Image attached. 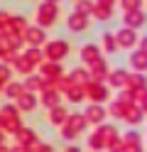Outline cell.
<instances>
[{"instance_id":"obj_1","label":"cell","mask_w":147,"mask_h":152,"mask_svg":"<svg viewBox=\"0 0 147 152\" xmlns=\"http://www.w3.org/2000/svg\"><path fill=\"white\" fill-rule=\"evenodd\" d=\"M83 96H88L96 106H101V103L108 98V91H105V86H101V83H93V81H88V83H83Z\"/></svg>"},{"instance_id":"obj_2","label":"cell","mask_w":147,"mask_h":152,"mask_svg":"<svg viewBox=\"0 0 147 152\" xmlns=\"http://www.w3.org/2000/svg\"><path fill=\"white\" fill-rule=\"evenodd\" d=\"M56 15H59V7H56V5L42 3V5H39V10H37V22H39V27H49V25L54 22Z\"/></svg>"},{"instance_id":"obj_3","label":"cell","mask_w":147,"mask_h":152,"mask_svg":"<svg viewBox=\"0 0 147 152\" xmlns=\"http://www.w3.org/2000/svg\"><path fill=\"white\" fill-rule=\"evenodd\" d=\"M69 54V42H49L47 44V49H44V56H49V61H61L64 56Z\"/></svg>"},{"instance_id":"obj_4","label":"cell","mask_w":147,"mask_h":152,"mask_svg":"<svg viewBox=\"0 0 147 152\" xmlns=\"http://www.w3.org/2000/svg\"><path fill=\"white\" fill-rule=\"evenodd\" d=\"M113 37H115V47H135L137 44V32L135 30H127V27L118 30Z\"/></svg>"},{"instance_id":"obj_5","label":"cell","mask_w":147,"mask_h":152,"mask_svg":"<svg viewBox=\"0 0 147 152\" xmlns=\"http://www.w3.org/2000/svg\"><path fill=\"white\" fill-rule=\"evenodd\" d=\"M105 115H108V110H105V108H101V106H96V103H91V106L86 108V113H83V120H86V123H93V125H101V123L105 120Z\"/></svg>"},{"instance_id":"obj_6","label":"cell","mask_w":147,"mask_h":152,"mask_svg":"<svg viewBox=\"0 0 147 152\" xmlns=\"http://www.w3.org/2000/svg\"><path fill=\"white\" fill-rule=\"evenodd\" d=\"M123 20H125L127 30H135V27H142L147 22V15H145V10H135V12H125Z\"/></svg>"},{"instance_id":"obj_7","label":"cell","mask_w":147,"mask_h":152,"mask_svg":"<svg viewBox=\"0 0 147 152\" xmlns=\"http://www.w3.org/2000/svg\"><path fill=\"white\" fill-rule=\"evenodd\" d=\"M44 37H47V34H44L42 27H25V39L32 44L34 49H39V44L44 42Z\"/></svg>"},{"instance_id":"obj_8","label":"cell","mask_w":147,"mask_h":152,"mask_svg":"<svg viewBox=\"0 0 147 152\" xmlns=\"http://www.w3.org/2000/svg\"><path fill=\"white\" fill-rule=\"evenodd\" d=\"M15 137H17V145H22V147H32L37 137H34V130H29V128H20L15 130Z\"/></svg>"},{"instance_id":"obj_9","label":"cell","mask_w":147,"mask_h":152,"mask_svg":"<svg viewBox=\"0 0 147 152\" xmlns=\"http://www.w3.org/2000/svg\"><path fill=\"white\" fill-rule=\"evenodd\" d=\"M42 69V74L47 76V81H56V79H61V64H56V61H47L39 66Z\"/></svg>"},{"instance_id":"obj_10","label":"cell","mask_w":147,"mask_h":152,"mask_svg":"<svg viewBox=\"0 0 147 152\" xmlns=\"http://www.w3.org/2000/svg\"><path fill=\"white\" fill-rule=\"evenodd\" d=\"M34 106H37V96H34V93H29V91H25L22 96L17 98V106L15 108L17 110H32Z\"/></svg>"},{"instance_id":"obj_11","label":"cell","mask_w":147,"mask_h":152,"mask_svg":"<svg viewBox=\"0 0 147 152\" xmlns=\"http://www.w3.org/2000/svg\"><path fill=\"white\" fill-rule=\"evenodd\" d=\"M88 76H91V79H88V81H101V79H105V76H108V66H105V61L103 59H98V61H93V69H91V74H88Z\"/></svg>"},{"instance_id":"obj_12","label":"cell","mask_w":147,"mask_h":152,"mask_svg":"<svg viewBox=\"0 0 147 152\" xmlns=\"http://www.w3.org/2000/svg\"><path fill=\"white\" fill-rule=\"evenodd\" d=\"M69 118V113L64 106H56V108H49V123H54V125H64Z\"/></svg>"},{"instance_id":"obj_13","label":"cell","mask_w":147,"mask_h":152,"mask_svg":"<svg viewBox=\"0 0 147 152\" xmlns=\"http://www.w3.org/2000/svg\"><path fill=\"white\" fill-rule=\"evenodd\" d=\"M64 128H69V130L76 135L78 130H83V128H86V120H83V115H78V113H71V115L66 118V125H64Z\"/></svg>"},{"instance_id":"obj_14","label":"cell","mask_w":147,"mask_h":152,"mask_svg":"<svg viewBox=\"0 0 147 152\" xmlns=\"http://www.w3.org/2000/svg\"><path fill=\"white\" fill-rule=\"evenodd\" d=\"M81 56H83V61L93 64V61L101 59V49H98V44H86L83 49H81Z\"/></svg>"},{"instance_id":"obj_15","label":"cell","mask_w":147,"mask_h":152,"mask_svg":"<svg viewBox=\"0 0 147 152\" xmlns=\"http://www.w3.org/2000/svg\"><path fill=\"white\" fill-rule=\"evenodd\" d=\"M86 27H88V17H86V15H78V12H74L71 17H69V30L78 32V30H86Z\"/></svg>"},{"instance_id":"obj_16","label":"cell","mask_w":147,"mask_h":152,"mask_svg":"<svg viewBox=\"0 0 147 152\" xmlns=\"http://www.w3.org/2000/svg\"><path fill=\"white\" fill-rule=\"evenodd\" d=\"M130 64H132V69H137V71H145L147 69V54L145 52H132L130 54Z\"/></svg>"},{"instance_id":"obj_17","label":"cell","mask_w":147,"mask_h":152,"mask_svg":"<svg viewBox=\"0 0 147 152\" xmlns=\"http://www.w3.org/2000/svg\"><path fill=\"white\" fill-rule=\"evenodd\" d=\"M42 103L49 106V108L61 106V103H59V91H44V93H42Z\"/></svg>"},{"instance_id":"obj_18","label":"cell","mask_w":147,"mask_h":152,"mask_svg":"<svg viewBox=\"0 0 147 152\" xmlns=\"http://www.w3.org/2000/svg\"><path fill=\"white\" fill-rule=\"evenodd\" d=\"M69 81H71V86H83V83H88V74L83 69H74Z\"/></svg>"},{"instance_id":"obj_19","label":"cell","mask_w":147,"mask_h":152,"mask_svg":"<svg viewBox=\"0 0 147 152\" xmlns=\"http://www.w3.org/2000/svg\"><path fill=\"white\" fill-rule=\"evenodd\" d=\"M125 86H132L135 91H145V86H147V81H145V76H140V74H135V76H127Z\"/></svg>"},{"instance_id":"obj_20","label":"cell","mask_w":147,"mask_h":152,"mask_svg":"<svg viewBox=\"0 0 147 152\" xmlns=\"http://www.w3.org/2000/svg\"><path fill=\"white\" fill-rule=\"evenodd\" d=\"M108 76H110L108 81H110L113 86H125V81H127V71H123V69H118V71H110Z\"/></svg>"},{"instance_id":"obj_21","label":"cell","mask_w":147,"mask_h":152,"mask_svg":"<svg viewBox=\"0 0 147 152\" xmlns=\"http://www.w3.org/2000/svg\"><path fill=\"white\" fill-rule=\"evenodd\" d=\"M22 93H25V86H22V83H7V86H5V96H7V98H20Z\"/></svg>"},{"instance_id":"obj_22","label":"cell","mask_w":147,"mask_h":152,"mask_svg":"<svg viewBox=\"0 0 147 152\" xmlns=\"http://www.w3.org/2000/svg\"><path fill=\"white\" fill-rule=\"evenodd\" d=\"M44 83H47V79H37V76H29L27 79V83H25V91H39V88H44Z\"/></svg>"},{"instance_id":"obj_23","label":"cell","mask_w":147,"mask_h":152,"mask_svg":"<svg viewBox=\"0 0 147 152\" xmlns=\"http://www.w3.org/2000/svg\"><path fill=\"white\" fill-rule=\"evenodd\" d=\"M42 56H44V54L39 52V49H34V47H29V49H27V54H25V59H27L29 64L34 66V64H42Z\"/></svg>"},{"instance_id":"obj_24","label":"cell","mask_w":147,"mask_h":152,"mask_svg":"<svg viewBox=\"0 0 147 152\" xmlns=\"http://www.w3.org/2000/svg\"><path fill=\"white\" fill-rule=\"evenodd\" d=\"M12 64H15V69L22 71V74H29V71H32V64H29L25 56H17V59H12Z\"/></svg>"},{"instance_id":"obj_25","label":"cell","mask_w":147,"mask_h":152,"mask_svg":"<svg viewBox=\"0 0 147 152\" xmlns=\"http://www.w3.org/2000/svg\"><path fill=\"white\" fill-rule=\"evenodd\" d=\"M123 10L125 12H135V10H142V0H120Z\"/></svg>"},{"instance_id":"obj_26","label":"cell","mask_w":147,"mask_h":152,"mask_svg":"<svg viewBox=\"0 0 147 152\" xmlns=\"http://www.w3.org/2000/svg\"><path fill=\"white\" fill-rule=\"evenodd\" d=\"M66 96H69V101H74V103H78V101H83V98H86L81 86H71V88L66 91Z\"/></svg>"},{"instance_id":"obj_27","label":"cell","mask_w":147,"mask_h":152,"mask_svg":"<svg viewBox=\"0 0 147 152\" xmlns=\"http://www.w3.org/2000/svg\"><path fill=\"white\" fill-rule=\"evenodd\" d=\"M98 20H108V17H110V7L108 5H93V10H91Z\"/></svg>"},{"instance_id":"obj_28","label":"cell","mask_w":147,"mask_h":152,"mask_svg":"<svg viewBox=\"0 0 147 152\" xmlns=\"http://www.w3.org/2000/svg\"><path fill=\"white\" fill-rule=\"evenodd\" d=\"M91 10H93L91 0H76V12H78V15H88Z\"/></svg>"},{"instance_id":"obj_29","label":"cell","mask_w":147,"mask_h":152,"mask_svg":"<svg viewBox=\"0 0 147 152\" xmlns=\"http://www.w3.org/2000/svg\"><path fill=\"white\" fill-rule=\"evenodd\" d=\"M103 47H105V52H115V49H118L113 32H105V34H103Z\"/></svg>"},{"instance_id":"obj_30","label":"cell","mask_w":147,"mask_h":152,"mask_svg":"<svg viewBox=\"0 0 147 152\" xmlns=\"http://www.w3.org/2000/svg\"><path fill=\"white\" fill-rule=\"evenodd\" d=\"M88 145H91L93 150H101V147H105V140H103V137H101V135L96 132V135H91V140H88Z\"/></svg>"},{"instance_id":"obj_31","label":"cell","mask_w":147,"mask_h":152,"mask_svg":"<svg viewBox=\"0 0 147 152\" xmlns=\"http://www.w3.org/2000/svg\"><path fill=\"white\" fill-rule=\"evenodd\" d=\"M110 115H113V118H123V115H125V106H120V103L115 101L113 106H110Z\"/></svg>"},{"instance_id":"obj_32","label":"cell","mask_w":147,"mask_h":152,"mask_svg":"<svg viewBox=\"0 0 147 152\" xmlns=\"http://www.w3.org/2000/svg\"><path fill=\"white\" fill-rule=\"evenodd\" d=\"M7 79H10V69H7L5 64H0V83H5Z\"/></svg>"},{"instance_id":"obj_33","label":"cell","mask_w":147,"mask_h":152,"mask_svg":"<svg viewBox=\"0 0 147 152\" xmlns=\"http://www.w3.org/2000/svg\"><path fill=\"white\" fill-rule=\"evenodd\" d=\"M37 152H54V147H52V145H44V142H39V145H37Z\"/></svg>"},{"instance_id":"obj_34","label":"cell","mask_w":147,"mask_h":152,"mask_svg":"<svg viewBox=\"0 0 147 152\" xmlns=\"http://www.w3.org/2000/svg\"><path fill=\"white\" fill-rule=\"evenodd\" d=\"M7 152H29V150H27V147H22V145H15L12 150H7Z\"/></svg>"},{"instance_id":"obj_35","label":"cell","mask_w":147,"mask_h":152,"mask_svg":"<svg viewBox=\"0 0 147 152\" xmlns=\"http://www.w3.org/2000/svg\"><path fill=\"white\" fill-rule=\"evenodd\" d=\"M64 137H66V140H74L76 135H74V132H71V130H69V128H64Z\"/></svg>"},{"instance_id":"obj_36","label":"cell","mask_w":147,"mask_h":152,"mask_svg":"<svg viewBox=\"0 0 147 152\" xmlns=\"http://www.w3.org/2000/svg\"><path fill=\"white\" fill-rule=\"evenodd\" d=\"M98 5H108V7H110V5H113V0H98Z\"/></svg>"},{"instance_id":"obj_37","label":"cell","mask_w":147,"mask_h":152,"mask_svg":"<svg viewBox=\"0 0 147 152\" xmlns=\"http://www.w3.org/2000/svg\"><path fill=\"white\" fill-rule=\"evenodd\" d=\"M140 52H145V54H147V37L142 39V49H140Z\"/></svg>"},{"instance_id":"obj_38","label":"cell","mask_w":147,"mask_h":152,"mask_svg":"<svg viewBox=\"0 0 147 152\" xmlns=\"http://www.w3.org/2000/svg\"><path fill=\"white\" fill-rule=\"evenodd\" d=\"M64 152H81V150H78V147H66Z\"/></svg>"},{"instance_id":"obj_39","label":"cell","mask_w":147,"mask_h":152,"mask_svg":"<svg viewBox=\"0 0 147 152\" xmlns=\"http://www.w3.org/2000/svg\"><path fill=\"white\" fill-rule=\"evenodd\" d=\"M3 142H5V135H3V130H0V145H3Z\"/></svg>"},{"instance_id":"obj_40","label":"cell","mask_w":147,"mask_h":152,"mask_svg":"<svg viewBox=\"0 0 147 152\" xmlns=\"http://www.w3.org/2000/svg\"><path fill=\"white\" fill-rule=\"evenodd\" d=\"M47 3H52V5H56V3H59V0H47Z\"/></svg>"},{"instance_id":"obj_41","label":"cell","mask_w":147,"mask_h":152,"mask_svg":"<svg viewBox=\"0 0 147 152\" xmlns=\"http://www.w3.org/2000/svg\"><path fill=\"white\" fill-rule=\"evenodd\" d=\"M0 152H7V147H3V145H0Z\"/></svg>"},{"instance_id":"obj_42","label":"cell","mask_w":147,"mask_h":152,"mask_svg":"<svg viewBox=\"0 0 147 152\" xmlns=\"http://www.w3.org/2000/svg\"><path fill=\"white\" fill-rule=\"evenodd\" d=\"M3 86H5V83H0V88H3Z\"/></svg>"}]
</instances>
